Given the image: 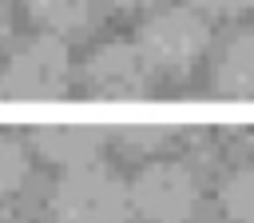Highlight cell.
I'll return each instance as SVG.
<instances>
[{
	"label": "cell",
	"mask_w": 254,
	"mask_h": 223,
	"mask_svg": "<svg viewBox=\"0 0 254 223\" xmlns=\"http://www.w3.org/2000/svg\"><path fill=\"white\" fill-rule=\"evenodd\" d=\"M48 211L52 223H127L131 195L107 167L87 163L56 179L48 195Z\"/></svg>",
	"instance_id": "cell-1"
},
{
	"label": "cell",
	"mask_w": 254,
	"mask_h": 223,
	"mask_svg": "<svg viewBox=\"0 0 254 223\" xmlns=\"http://www.w3.org/2000/svg\"><path fill=\"white\" fill-rule=\"evenodd\" d=\"M67 84H71V52L52 32L28 40L0 68V96L4 100H52V96H64Z\"/></svg>",
	"instance_id": "cell-2"
},
{
	"label": "cell",
	"mask_w": 254,
	"mask_h": 223,
	"mask_svg": "<svg viewBox=\"0 0 254 223\" xmlns=\"http://www.w3.org/2000/svg\"><path fill=\"white\" fill-rule=\"evenodd\" d=\"M206 44H210L206 20L187 4L159 8L139 28V52L159 72H187L194 60H202Z\"/></svg>",
	"instance_id": "cell-3"
},
{
	"label": "cell",
	"mask_w": 254,
	"mask_h": 223,
	"mask_svg": "<svg viewBox=\"0 0 254 223\" xmlns=\"http://www.w3.org/2000/svg\"><path fill=\"white\" fill-rule=\"evenodd\" d=\"M127 195L143 223H187L198 199V183L183 163H151L131 179Z\"/></svg>",
	"instance_id": "cell-4"
},
{
	"label": "cell",
	"mask_w": 254,
	"mask_h": 223,
	"mask_svg": "<svg viewBox=\"0 0 254 223\" xmlns=\"http://www.w3.org/2000/svg\"><path fill=\"white\" fill-rule=\"evenodd\" d=\"M151 64L139 44H103L83 64V88L95 100H143L151 88Z\"/></svg>",
	"instance_id": "cell-5"
},
{
	"label": "cell",
	"mask_w": 254,
	"mask_h": 223,
	"mask_svg": "<svg viewBox=\"0 0 254 223\" xmlns=\"http://www.w3.org/2000/svg\"><path fill=\"white\" fill-rule=\"evenodd\" d=\"M32 143L48 163L71 171V167H87L99 159L103 131L87 127V123H40V127H32Z\"/></svg>",
	"instance_id": "cell-6"
},
{
	"label": "cell",
	"mask_w": 254,
	"mask_h": 223,
	"mask_svg": "<svg viewBox=\"0 0 254 223\" xmlns=\"http://www.w3.org/2000/svg\"><path fill=\"white\" fill-rule=\"evenodd\" d=\"M210 80L222 96H234V100H254V36L250 32H238L230 36L218 56H214V68H210Z\"/></svg>",
	"instance_id": "cell-7"
},
{
	"label": "cell",
	"mask_w": 254,
	"mask_h": 223,
	"mask_svg": "<svg viewBox=\"0 0 254 223\" xmlns=\"http://www.w3.org/2000/svg\"><path fill=\"white\" fill-rule=\"evenodd\" d=\"M24 8L52 36H71V32H83L91 24L95 0H24Z\"/></svg>",
	"instance_id": "cell-8"
},
{
	"label": "cell",
	"mask_w": 254,
	"mask_h": 223,
	"mask_svg": "<svg viewBox=\"0 0 254 223\" xmlns=\"http://www.w3.org/2000/svg\"><path fill=\"white\" fill-rule=\"evenodd\" d=\"M218 207L230 223H254V167L230 171L218 187Z\"/></svg>",
	"instance_id": "cell-9"
},
{
	"label": "cell",
	"mask_w": 254,
	"mask_h": 223,
	"mask_svg": "<svg viewBox=\"0 0 254 223\" xmlns=\"http://www.w3.org/2000/svg\"><path fill=\"white\" fill-rule=\"evenodd\" d=\"M24 175H28L24 147H20L12 135H4V131H0V199H4V195H12V191L24 183Z\"/></svg>",
	"instance_id": "cell-10"
},
{
	"label": "cell",
	"mask_w": 254,
	"mask_h": 223,
	"mask_svg": "<svg viewBox=\"0 0 254 223\" xmlns=\"http://www.w3.org/2000/svg\"><path fill=\"white\" fill-rule=\"evenodd\" d=\"M167 135H171L167 123H123V127H119V139H123L127 147H139V151L159 147Z\"/></svg>",
	"instance_id": "cell-11"
},
{
	"label": "cell",
	"mask_w": 254,
	"mask_h": 223,
	"mask_svg": "<svg viewBox=\"0 0 254 223\" xmlns=\"http://www.w3.org/2000/svg\"><path fill=\"white\" fill-rule=\"evenodd\" d=\"M202 12H214V16H242L254 8V0H194Z\"/></svg>",
	"instance_id": "cell-12"
},
{
	"label": "cell",
	"mask_w": 254,
	"mask_h": 223,
	"mask_svg": "<svg viewBox=\"0 0 254 223\" xmlns=\"http://www.w3.org/2000/svg\"><path fill=\"white\" fill-rule=\"evenodd\" d=\"M8 28H12V12H8V0H0V40L8 36Z\"/></svg>",
	"instance_id": "cell-13"
},
{
	"label": "cell",
	"mask_w": 254,
	"mask_h": 223,
	"mask_svg": "<svg viewBox=\"0 0 254 223\" xmlns=\"http://www.w3.org/2000/svg\"><path fill=\"white\" fill-rule=\"evenodd\" d=\"M103 4H111V8H143L147 0H103Z\"/></svg>",
	"instance_id": "cell-14"
}]
</instances>
